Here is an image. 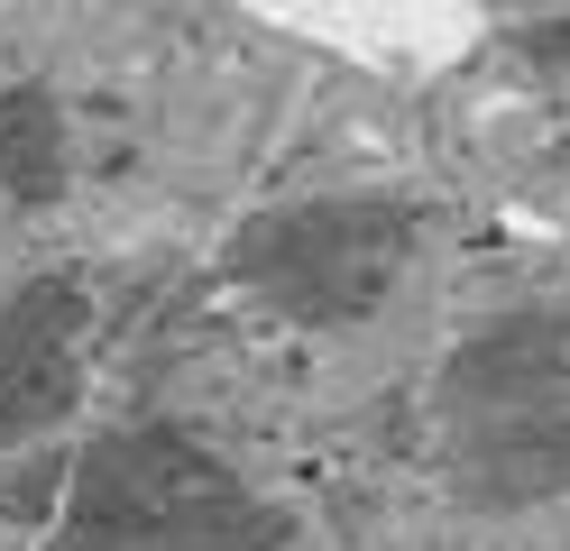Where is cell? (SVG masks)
I'll use <instances>...</instances> for the list:
<instances>
[{"instance_id":"cell-2","label":"cell","mask_w":570,"mask_h":551,"mask_svg":"<svg viewBox=\"0 0 570 551\" xmlns=\"http://www.w3.org/2000/svg\"><path fill=\"white\" fill-rule=\"evenodd\" d=\"M470 414V460L488 469L497 496L570 488V386L552 377V358H524V377H507V358H479V395H460Z\"/></svg>"},{"instance_id":"cell-5","label":"cell","mask_w":570,"mask_h":551,"mask_svg":"<svg viewBox=\"0 0 570 551\" xmlns=\"http://www.w3.org/2000/svg\"><path fill=\"white\" fill-rule=\"evenodd\" d=\"M75 395V313L65 294H19L0 313V423H47Z\"/></svg>"},{"instance_id":"cell-4","label":"cell","mask_w":570,"mask_h":551,"mask_svg":"<svg viewBox=\"0 0 570 551\" xmlns=\"http://www.w3.org/2000/svg\"><path fill=\"white\" fill-rule=\"evenodd\" d=\"M396 267V230H377L368 211H295L258 239L248 230V276H267L295 313H350L368 304Z\"/></svg>"},{"instance_id":"cell-1","label":"cell","mask_w":570,"mask_h":551,"mask_svg":"<svg viewBox=\"0 0 570 551\" xmlns=\"http://www.w3.org/2000/svg\"><path fill=\"white\" fill-rule=\"evenodd\" d=\"M75 551H267L248 496L194 441H101L75 488Z\"/></svg>"},{"instance_id":"cell-3","label":"cell","mask_w":570,"mask_h":551,"mask_svg":"<svg viewBox=\"0 0 570 551\" xmlns=\"http://www.w3.org/2000/svg\"><path fill=\"white\" fill-rule=\"evenodd\" d=\"M267 28L332 47L350 65H377V73H442L479 47L488 19L460 10V0H276Z\"/></svg>"}]
</instances>
